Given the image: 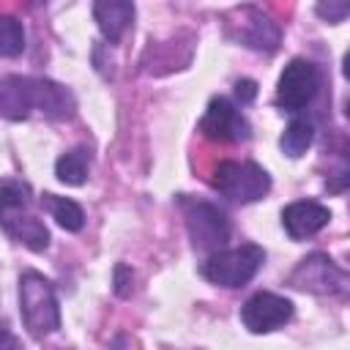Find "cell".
I'll return each mask as SVG.
<instances>
[{"label":"cell","instance_id":"6da1fadb","mask_svg":"<svg viewBox=\"0 0 350 350\" xmlns=\"http://www.w3.org/2000/svg\"><path fill=\"white\" fill-rule=\"evenodd\" d=\"M33 109H41L46 118H71L74 96L52 82L36 77H3L0 79V115L8 120H25Z\"/></svg>","mask_w":350,"mask_h":350},{"label":"cell","instance_id":"7a4b0ae2","mask_svg":"<svg viewBox=\"0 0 350 350\" xmlns=\"http://www.w3.org/2000/svg\"><path fill=\"white\" fill-rule=\"evenodd\" d=\"M30 186L22 180H0V227L30 252H44L49 246V230L30 211Z\"/></svg>","mask_w":350,"mask_h":350},{"label":"cell","instance_id":"3957f363","mask_svg":"<svg viewBox=\"0 0 350 350\" xmlns=\"http://www.w3.org/2000/svg\"><path fill=\"white\" fill-rule=\"evenodd\" d=\"M19 312L33 336H46L60 328V306L49 279L36 271L19 276Z\"/></svg>","mask_w":350,"mask_h":350},{"label":"cell","instance_id":"277c9868","mask_svg":"<svg viewBox=\"0 0 350 350\" xmlns=\"http://www.w3.org/2000/svg\"><path fill=\"white\" fill-rule=\"evenodd\" d=\"M265 260L257 243H243L238 249H219L202 262V276L219 287H243L254 279Z\"/></svg>","mask_w":350,"mask_h":350},{"label":"cell","instance_id":"5b68a950","mask_svg":"<svg viewBox=\"0 0 350 350\" xmlns=\"http://www.w3.org/2000/svg\"><path fill=\"white\" fill-rule=\"evenodd\" d=\"M213 186L232 202H257L268 194L271 178L254 161H219L213 170Z\"/></svg>","mask_w":350,"mask_h":350},{"label":"cell","instance_id":"8992f818","mask_svg":"<svg viewBox=\"0 0 350 350\" xmlns=\"http://www.w3.org/2000/svg\"><path fill=\"white\" fill-rule=\"evenodd\" d=\"M180 205H183V219H186V230H189L194 249L216 252L219 246L227 243L230 221L216 205L202 202V200H180Z\"/></svg>","mask_w":350,"mask_h":350},{"label":"cell","instance_id":"52a82bcc","mask_svg":"<svg viewBox=\"0 0 350 350\" xmlns=\"http://www.w3.org/2000/svg\"><path fill=\"white\" fill-rule=\"evenodd\" d=\"M290 284L304 293L314 295H342L347 290V273L328 257V254H309L304 257L295 271L290 273Z\"/></svg>","mask_w":350,"mask_h":350},{"label":"cell","instance_id":"ba28073f","mask_svg":"<svg viewBox=\"0 0 350 350\" xmlns=\"http://www.w3.org/2000/svg\"><path fill=\"white\" fill-rule=\"evenodd\" d=\"M320 88V71L312 60L304 57H293L284 71L279 74V85H276V104L287 112H298L304 109L314 93Z\"/></svg>","mask_w":350,"mask_h":350},{"label":"cell","instance_id":"9c48e42d","mask_svg":"<svg viewBox=\"0 0 350 350\" xmlns=\"http://www.w3.org/2000/svg\"><path fill=\"white\" fill-rule=\"evenodd\" d=\"M200 131L208 139H219V142H241L249 137V120L241 115V109L230 101V98H211L202 120H200Z\"/></svg>","mask_w":350,"mask_h":350},{"label":"cell","instance_id":"30bf717a","mask_svg":"<svg viewBox=\"0 0 350 350\" xmlns=\"http://www.w3.org/2000/svg\"><path fill=\"white\" fill-rule=\"evenodd\" d=\"M290 317H293V301H287L276 293H254L241 309V320L252 334L276 331Z\"/></svg>","mask_w":350,"mask_h":350},{"label":"cell","instance_id":"8fae6325","mask_svg":"<svg viewBox=\"0 0 350 350\" xmlns=\"http://www.w3.org/2000/svg\"><path fill=\"white\" fill-rule=\"evenodd\" d=\"M328 221H331V211L325 205L314 202V200H298V202H290L282 211V224H284V230L293 241L312 238Z\"/></svg>","mask_w":350,"mask_h":350},{"label":"cell","instance_id":"7c38bea8","mask_svg":"<svg viewBox=\"0 0 350 350\" xmlns=\"http://www.w3.org/2000/svg\"><path fill=\"white\" fill-rule=\"evenodd\" d=\"M93 16H96L98 30L104 33V38L109 44H118L123 38V33L134 22V3H126V0H98L93 5Z\"/></svg>","mask_w":350,"mask_h":350},{"label":"cell","instance_id":"4fadbf2b","mask_svg":"<svg viewBox=\"0 0 350 350\" xmlns=\"http://www.w3.org/2000/svg\"><path fill=\"white\" fill-rule=\"evenodd\" d=\"M246 16L243 19V30H241V41L252 49H276L279 44V27L262 14V11H254V8H246Z\"/></svg>","mask_w":350,"mask_h":350},{"label":"cell","instance_id":"5bb4252c","mask_svg":"<svg viewBox=\"0 0 350 350\" xmlns=\"http://www.w3.org/2000/svg\"><path fill=\"white\" fill-rule=\"evenodd\" d=\"M312 139H314V123H312L309 118H295V120H290V126L282 131L279 148H282V153H287L290 159H298V156H304V153L309 150Z\"/></svg>","mask_w":350,"mask_h":350},{"label":"cell","instance_id":"9a60e30c","mask_svg":"<svg viewBox=\"0 0 350 350\" xmlns=\"http://www.w3.org/2000/svg\"><path fill=\"white\" fill-rule=\"evenodd\" d=\"M88 170H90V153L85 148H74L68 153H63L55 161V175L60 183L68 186H82L88 180Z\"/></svg>","mask_w":350,"mask_h":350},{"label":"cell","instance_id":"2e32d148","mask_svg":"<svg viewBox=\"0 0 350 350\" xmlns=\"http://www.w3.org/2000/svg\"><path fill=\"white\" fill-rule=\"evenodd\" d=\"M41 202H44V208L52 213V219H55L63 230H68V232H79V230H82L85 213H82V208H79L74 200L57 197V194H44Z\"/></svg>","mask_w":350,"mask_h":350},{"label":"cell","instance_id":"e0dca14e","mask_svg":"<svg viewBox=\"0 0 350 350\" xmlns=\"http://www.w3.org/2000/svg\"><path fill=\"white\" fill-rule=\"evenodd\" d=\"M25 49V27L19 19L0 14V55L3 57H16Z\"/></svg>","mask_w":350,"mask_h":350},{"label":"cell","instance_id":"ac0fdd59","mask_svg":"<svg viewBox=\"0 0 350 350\" xmlns=\"http://www.w3.org/2000/svg\"><path fill=\"white\" fill-rule=\"evenodd\" d=\"M325 22H331V25H336V22H342L347 14H350V5L345 3V0H339V3H317V8H314Z\"/></svg>","mask_w":350,"mask_h":350},{"label":"cell","instance_id":"d6986e66","mask_svg":"<svg viewBox=\"0 0 350 350\" xmlns=\"http://www.w3.org/2000/svg\"><path fill=\"white\" fill-rule=\"evenodd\" d=\"M254 96H257V85L252 79H238L235 82V98L241 101V107L249 104V101H254Z\"/></svg>","mask_w":350,"mask_h":350},{"label":"cell","instance_id":"ffe728a7","mask_svg":"<svg viewBox=\"0 0 350 350\" xmlns=\"http://www.w3.org/2000/svg\"><path fill=\"white\" fill-rule=\"evenodd\" d=\"M8 339V331H5V325H0V342H5Z\"/></svg>","mask_w":350,"mask_h":350},{"label":"cell","instance_id":"44dd1931","mask_svg":"<svg viewBox=\"0 0 350 350\" xmlns=\"http://www.w3.org/2000/svg\"><path fill=\"white\" fill-rule=\"evenodd\" d=\"M8 350H19V347H16V345H14V342H11V347H8Z\"/></svg>","mask_w":350,"mask_h":350}]
</instances>
